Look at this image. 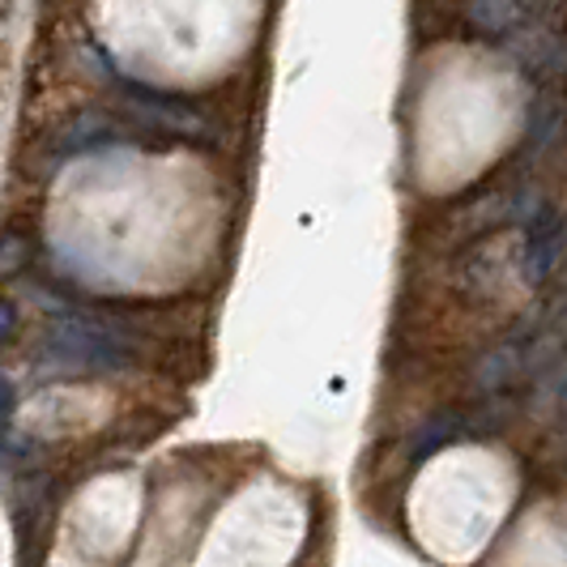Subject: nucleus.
I'll use <instances>...</instances> for the list:
<instances>
[{
  "mask_svg": "<svg viewBox=\"0 0 567 567\" xmlns=\"http://www.w3.org/2000/svg\"><path fill=\"white\" fill-rule=\"evenodd\" d=\"M461 431H465V423H461V419H440L435 426H426V440L414 449V461H423V456H431L435 449H444V444H449V440H456Z\"/></svg>",
  "mask_w": 567,
  "mask_h": 567,
  "instance_id": "4",
  "label": "nucleus"
},
{
  "mask_svg": "<svg viewBox=\"0 0 567 567\" xmlns=\"http://www.w3.org/2000/svg\"><path fill=\"white\" fill-rule=\"evenodd\" d=\"M555 252H559V230H555V223L542 230L534 227V235H529V278H546L550 265H555Z\"/></svg>",
  "mask_w": 567,
  "mask_h": 567,
  "instance_id": "2",
  "label": "nucleus"
},
{
  "mask_svg": "<svg viewBox=\"0 0 567 567\" xmlns=\"http://www.w3.org/2000/svg\"><path fill=\"white\" fill-rule=\"evenodd\" d=\"M474 22L478 27H491V30H508L520 22V4L516 0H474Z\"/></svg>",
  "mask_w": 567,
  "mask_h": 567,
  "instance_id": "3",
  "label": "nucleus"
},
{
  "mask_svg": "<svg viewBox=\"0 0 567 567\" xmlns=\"http://www.w3.org/2000/svg\"><path fill=\"white\" fill-rule=\"evenodd\" d=\"M18 333V308L9 299H0V346Z\"/></svg>",
  "mask_w": 567,
  "mask_h": 567,
  "instance_id": "5",
  "label": "nucleus"
},
{
  "mask_svg": "<svg viewBox=\"0 0 567 567\" xmlns=\"http://www.w3.org/2000/svg\"><path fill=\"white\" fill-rule=\"evenodd\" d=\"M128 359V346L94 320H64L48 346V363L56 371H112L124 368Z\"/></svg>",
  "mask_w": 567,
  "mask_h": 567,
  "instance_id": "1",
  "label": "nucleus"
}]
</instances>
